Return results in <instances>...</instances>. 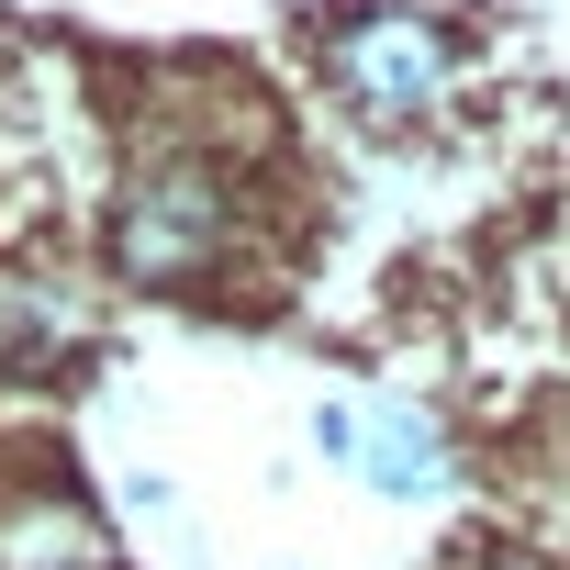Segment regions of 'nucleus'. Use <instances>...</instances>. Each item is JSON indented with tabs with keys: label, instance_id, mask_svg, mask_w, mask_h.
Listing matches in <instances>:
<instances>
[{
	"label": "nucleus",
	"instance_id": "7ed1b4c3",
	"mask_svg": "<svg viewBox=\"0 0 570 570\" xmlns=\"http://www.w3.org/2000/svg\"><path fill=\"white\" fill-rule=\"evenodd\" d=\"M358 470H370V492H392V503L436 492V481H448V436H436V414H414V403L370 414V425H358Z\"/></svg>",
	"mask_w": 570,
	"mask_h": 570
},
{
	"label": "nucleus",
	"instance_id": "f257e3e1",
	"mask_svg": "<svg viewBox=\"0 0 570 570\" xmlns=\"http://www.w3.org/2000/svg\"><path fill=\"white\" fill-rule=\"evenodd\" d=\"M235 235V179L213 157H146L124 179V213H112V257L124 279H157V292H179V279H202Z\"/></svg>",
	"mask_w": 570,
	"mask_h": 570
},
{
	"label": "nucleus",
	"instance_id": "f03ea898",
	"mask_svg": "<svg viewBox=\"0 0 570 570\" xmlns=\"http://www.w3.org/2000/svg\"><path fill=\"white\" fill-rule=\"evenodd\" d=\"M336 90L358 112H425L448 90V35L425 12H358L336 35Z\"/></svg>",
	"mask_w": 570,
	"mask_h": 570
},
{
	"label": "nucleus",
	"instance_id": "20e7f679",
	"mask_svg": "<svg viewBox=\"0 0 570 570\" xmlns=\"http://www.w3.org/2000/svg\"><path fill=\"white\" fill-rule=\"evenodd\" d=\"M314 448H325V459H358V414L325 403V414H314Z\"/></svg>",
	"mask_w": 570,
	"mask_h": 570
},
{
	"label": "nucleus",
	"instance_id": "39448f33",
	"mask_svg": "<svg viewBox=\"0 0 570 570\" xmlns=\"http://www.w3.org/2000/svg\"><path fill=\"white\" fill-rule=\"evenodd\" d=\"M492 570H537V559H492Z\"/></svg>",
	"mask_w": 570,
	"mask_h": 570
}]
</instances>
